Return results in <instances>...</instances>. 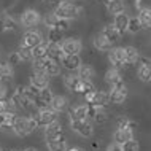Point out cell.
Wrapping results in <instances>:
<instances>
[{
  "instance_id": "cell-12",
  "label": "cell",
  "mask_w": 151,
  "mask_h": 151,
  "mask_svg": "<svg viewBox=\"0 0 151 151\" xmlns=\"http://www.w3.org/2000/svg\"><path fill=\"white\" fill-rule=\"evenodd\" d=\"M138 78L145 83L151 81V60L148 58H140L138 60V68H137Z\"/></svg>"
},
{
  "instance_id": "cell-51",
  "label": "cell",
  "mask_w": 151,
  "mask_h": 151,
  "mask_svg": "<svg viewBox=\"0 0 151 151\" xmlns=\"http://www.w3.org/2000/svg\"><path fill=\"white\" fill-rule=\"evenodd\" d=\"M8 151H21V150H8Z\"/></svg>"
},
{
  "instance_id": "cell-26",
  "label": "cell",
  "mask_w": 151,
  "mask_h": 151,
  "mask_svg": "<svg viewBox=\"0 0 151 151\" xmlns=\"http://www.w3.org/2000/svg\"><path fill=\"white\" fill-rule=\"evenodd\" d=\"M14 65H11L10 62H3V64H0V81H10V80H13V76H14Z\"/></svg>"
},
{
  "instance_id": "cell-36",
  "label": "cell",
  "mask_w": 151,
  "mask_h": 151,
  "mask_svg": "<svg viewBox=\"0 0 151 151\" xmlns=\"http://www.w3.org/2000/svg\"><path fill=\"white\" fill-rule=\"evenodd\" d=\"M16 105L13 104V100L11 99H6V97H2L0 99V113H10L13 111Z\"/></svg>"
},
{
  "instance_id": "cell-45",
  "label": "cell",
  "mask_w": 151,
  "mask_h": 151,
  "mask_svg": "<svg viewBox=\"0 0 151 151\" xmlns=\"http://www.w3.org/2000/svg\"><path fill=\"white\" fill-rule=\"evenodd\" d=\"M105 119H107V118H105V113L102 111V108L99 110V113H97L96 116H94V119L92 121H96V122H99V124H102V122H105Z\"/></svg>"
},
{
  "instance_id": "cell-4",
  "label": "cell",
  "mask_w": 151,
  "mask_h": 151,
  "mask_svg": "<svg viewBox=\"0 0 151 151\" xmlns=\"http://www.w3.org/2000/svg\"><path fill=\"white\" fill-rule=\"evenodd\" d=\"M37 122H38V127H48L50 124H52L54 121H58V113L54 111L51 107H45V108H40L38 113L35 116Z\"/></svg>"
},
{
  "instance_id": "cell-38",
  "label": "cell",
  "mask_w": 151,
  "mask_h": 151,
  "mask_svg": "<svg viewBox=\"0 0 151 151\" xmlns=\"http://www.w3.org/2000/svg\"><path fill=\"white\" fill-rule=\"evenodd\" d=\"M62 34H64V32H60V30L48 29V40H50V42H56V43H62L64 42Z\"/></svg>"
},
{
  "instance_id": "cell-16",
  "label": "cell",
  "mask_w": 151,
  "mask_h": 151,
  "mask_svg": "<svg viewBox=\"0 0 151 151\" xmlns=\"http://www.w3.org/2000/svg\"><path fill=\"white\" fill-rule=\"evenodd\" d=\"M64 84L68 91L72 92H81V84H83V80L80 78L75 73H68V75L64 76Z\"/></svg>"
},
{
  "instance_id": "cell-11",
  "label": "cell",
  "mask_w": 151,
  "mask_h": 151,
  "mask_svg": "<svg viewBox=\"0 0 151 151\" xmlns=\"http://www.w3.org/2000/svg\"><path fill=\"white\" fill-rule=\"evenodd\" d=\"M29 83L37 89H45L50 86V75H46L45 72H34L29 78Z\"/></svg>"
},
{
  "instance_id": "cell-18",
  "label": "cell",
  "mask_w": 151,
  "mask_h": 151,
  "mask_svg": "<svg viewBox=\"0 0 151 151\" xmlns=\"http://www.w3.org/2000/svg\"><path fill=\"white\" fill-rule=\"evenodd\" d=\"M105 81H107V84H108L110 88H115V86H121V84H124L122 75L119 73V70H118L116 67L107 70V73H105Z\"/></svg>"
},
{
  "instance_id": "cell-46",
  "label": "cell",
  "mask_w": 151,
  "mask_h": 151,
  "mask_svg": "<svg viewBox=\"0 0 151 151\" xmlns=\"http://www.w3.org/2000/svg\"><path fill=\"white\" fill-rule=\"evenodd\" d=\"M107 151H124L122 150V145H119V143H111V145H108V148H107Z\"/></svg>"
},
{
  "instance_id": "cell-25",
  "label": "cell",
  "mask_w": 151,
  "mask_h": 151,
  "mask_svg": "<svg viewBox=\"0 0 151 151\" xmlns=\"http://www.w3.org/2000/svg\"><path fill=\"white\" fill-rule=\"evenodd\" d=\"M130 138H134V130H130V129H116L115 135H113V140L119 145H124Z\"/></svg>"
},
{
  "instance_id": "cell-19",
  "label": "cell",
  "mask_w": 151,
  "mask_h": 151,
  "mask_svg": "<svg viewBox=\"0 0 151 151\" xmlns=\"http://www.w3.org/2000/svg\"><path fill=\"white\" fill-rule=\"evenodd\" d=\"M62 135H64V130H62V124H60L59 121H54L52 124L48 126V127H45V138H46V142L59 138Z\"/></svg>"
},
{
  "instance_id": "cell-34",
  "label": "cell",
  "mask_w": 151,
  "mask_h": 151,
  "mask_svg": "<svg viewBox=\"0 0 151 151\" xmlns=\"http://www.w3.org/2000/svg\"><path fill=\"white\" fill-rule=\"evenodd\" d=\"M143 27H142V22L140 19H138V16H132V18H129V26H127V32L130 34H137V32H140Z\"/></svg>"
},
{
  "instance_id": "cell-52",
  "label": "cell",
  "mask_w": 151,
  "mask_h": 151,
  "mask_svg": "<svg viewBox=\"0 0 151 151\" xmlns=\"http://www.w3.org/2000/svg\"><path fill=\"white\" fill-rule=\"evenodd\" d=\"M104 2H105V3H107V2H108V0H104Z\"/></svg>"
},
{
  "instance_id": "cell-6",
  "label": "cell",
  "mask_w": 151,
  "mask_h": 151,
  "mask_svg": "<svg viewBox=\"0 0 151 151\" xmlns=\"http://www.w3.org/2000/svg\"><path fill=\"white\" fill-rule=\"evenodd\" d=\"M11 100H13V104L16 107L21 108V110H27L34 105L30 102V99L27 97V92H26V88L24 86H18L14 89V92L11 94Z\"/></svg>"
},
{
  "instance_id": "cell-29",
  "label": "cell",
  "mask_w": 151,
  "mask_h": 151,
  "mask_svg": "<svg viewBox=\"0 0 151 151\" xmlns=\"http://www.w3.org/2000/svg\"><path fill=\"white\" fill-rule=\"evenodd\" d=\"M50 107L54 110L56 113H60V111H65L68 107V100L65 99L64 96H54V99L51 100V105Z\"/></svg>"
},
{
  "instance_id": "cell-22",
  "label": "cell",
  "mask_w": 151,
  "mask_h": 151,
  "mask_svg": "<svg viewBox=\"0 0 151 151\" xmlns=\"http://www.w3.org/2000/svg\"><path fill=\"white\" fill-rule=\"evenodd\" d=\"M89 104H91V105H96V107H99V108L107 107L108 104H111V100H110V92H105V91H96V92H94L92 100L89 102Z\"/></svg>"
},
{
  "instance_id": "cell-50",
  "label": "cell",
  "mask_w": 151,
  "mask_h": 151,
  "mask_svg": "<svg viewBox=\"0 0 151 151\" xmlns=\"http://www.w3.org/2000/svg\"><path fill=\"white\" fill-rule=\"evenodd\" d=\"M67 151H83V150H80V148H70V150H67Z\"/></svg>"
},
{
  "instance_id": "cell-49",
  "label": "cell",
  "mask_w": 151,
  "mask_h": 151,
  "mask_svg": "<svg viewBox=\"0 0 151 151\" xmlns=\"http://www.w3.org/2000/svg\"><path fill=\"white\" fill-rule=\"evenodd\" d=\"M22 151H40L38 148H34V146H29V148H26V150H22Z\"/></svg>"
},
{
  "instance_id": "cell-8",
  "label": "cell",
  "mask_w": 151,
  "mask_h": 151,
  "mask_svg": "<svg viewBox=\"0 0 151 151\" xmlns=\"http://www.w3.org/2000/svg\"><path fill=\"white\" fill-rule=\"evenodd\" d=\"M108 60H110V64H111L113 67H116V68L127 67L124 48H111V50L108 51Z\"/></svg>"
},
{
  "instance_id": "cell-30",
  "label": "cell",
  "mask_w": 151,
  "mask_h": 151,
  "mask_svg": "<svg viewBox=\"0 0 151 151\" xmlns=\"http://www.w3.org/2000/svg\"><path fill=\"white\" fill-rule=\"evenodd\" d=\"M113 24L116 26V29L121 32V34H124V32H127V26H129V16L121 13V14H116L115 16V21Z\"/></svg>"
},
{
  "instance_id": "cell-20",
  "label": "cell",
  "mask_w": 151,
  "mask_h": 151,
  "mask_svg": "<svg viewBox=\"0 0 151 151\" xmlns=\"http://www.w3.org/2000/svg\"><path fill=\"white\" fill-rule=\"evenodd\" d=\"M48 48V58L52 60H58L60 62V59L64 58V50H62V43H56V42H48L46 43Z\"/></svg>"
},
{
  "instance_id": "cell-48",
  "label": "cell",
  "mask_w": 151,
  "mask_h": 151,
  "mask_svg": "<svg viewBox=\"0 0 151 151\" xmlns=\"http://www.w3.org/2000/svg\"><path fill=\"white\" fill-rule=\"evenodd\" d=\"M42 2H45V3H50V5H58V3H59V0H42Z\"/></svg>"
},
{
  "instance_id": "cell-17",
  "label": "cell",
  "mask_w": 151,
  "mask_h": 151,
  "mask_svg": "<svg viewBox=\"0 0 151 151\" xmlns=\"http://www.w3.org/2000/svg\"><path fill=\"white\" fill-rule=\"evenodd\" d=\"M126 99H127V88H126V84L115 86L110 89V100H111V104H122Z\"/></svg>"
},
{
  "instance_id": "cell-39",
  "label": "cell",
  "mask_w": 151,
  "mask_h": 151,
  "mask_svg": "<svg viewBox=\"0 0 151 151\" xmlns=\"http://www.w3.org/2000/svg\"><path fill=\"white\" fill-rule=\"evenodd\" d=\"M135 126H137L135 121L129 119V118H119V119H118V129H130V130H134Z\"/></svg>"
},
{
  "instance_id": "cell-35",
  "label": "cell",
  "mask_w": 151,
  "mask_h": 151,
  "mask_svg": "<svg viewBox=\"0 0 151 151\" xmlns=\"http://www.w3.org/2000/svg\"><path fill=\"white\" fill-rule=\"evenodd\" d=\"M138 19L143 29H151V11H138Z\"/></svg>"
},
{
  "instance_id": "cell-32",
  "label": "cell",
  "mask_w": 151,
  "mask_h": 151,
  "mask_svg": "<svg viewBox=\"0 0 151 151\" xmlns=\"http://www.w3.org/2000/svg\"><path fill=\"white\" fill-rule=\"evenodd\" d=\"M124 54H126V60H127V65H132L140 60V54H138V50L134 46H126L124 48Z\"/></svg>"
},
{
  "instance_id": "cell-27",
  "label": "cell",
  "mask_w": 151,
  "mask_h": 151,
  "mask_svg": "<svg viewBox=\"0 0 151 151\" xmlns=\"http://www.w3.org/2000/svg\"><path fill=\"white\" fill-rule=\"evenodd\" d=\"M102 34H104L107 38L110 40L111 43H116L118 40H119V37L122 35L119 30L116 29V26L115 24H107V26L104 27V30H102Z\"/></svg>"
},
{
  "instance_id": "cell-9",
  "label": "cell",
  "mask_w": 151,
  "mask_h": 151,
  "mask_svg": "<svg viewBox=\"0 0 151 151\" xmlns=\"http://www.w3.org/2000/svg\"><path fill=\"white\" fill-rule=\"evenodd\" d=\"M43 21H45V24H46L48 29H56V30H60V32H65L68 27H70V21L59 18V16H56L54 13L48 14Z\"/></svg>"
},
{
  "instance_id": "cell-53",
  "label": "cell",
  "mask_w": 151,
  "mask_h": 151,
  "mask_svg": "<svg viewBox=\"0 0 151 151\" xmlns=\"http://www.w3.org/2000/svg\"><path fill=\"white\" fill-rule=\"evenodd\" d=\"M0 151H3V150H2V148H0Z\"/></svg>"
},
{
  "instance_id": "cell-41",
  "label": "cell",
  "mask_w": 151,
  "mask_h": 151,
  "mask_svg": "<svg viewBox=\"0 0 151 151\" xmlns=\"http://www.w3.org/2000/svg\"><path fill=\"white\" fill-rule=\"evenodd\" d=\"M122 150L124 151H138L140 150V145H138V142L135 138H130L129 142H126V143L122 145Z\"/></svg>"
},
{
  "instance_id": "cell-28",
  "label": "cell",
  "mask_w": 151,
  "mask_h": 151,
  "mask_svg": "<svg viewBox=\"0 0 151 151\" xmlns=\"http://www.w3.org/2000/svg\"><path fill=\"white\" fill-rule=\"evenodd\" d=\"M46 146L50 151H67V140H65V137L62 135L59 138L46 142Z\"/></svg>"
},
{
  "instance_id": "cell-2",
  "label": "cell",
  "mask_w": 151,
  "mask_h": 151,
  "mask_svg": "<svg viewBox=\"0 0 151 151\" xmlns=\"http://www.w3.org/2000/svg\"><path fill=\"white\" fill-rule=\"evenodd\" d=\"M80 13H81V6H78L76 3L70 2V0L59 2L58 5H56V10H54L56 16H59V18H62V19H67V21L76 19Z\"/></svg>"
},
{
  "instance_id": "cell-3",
  "label": "cell",
  "mask_w": 151,
  "mask_h": 151,
  "mask_svg": "<svg viewBox=\"0 0 151 151\" xmlns=\"http://www.w3.org/2000/svg\"><path fill=\"white\" fill-rule=\"evenodd\" d=\"M34 72H45L50 76H56L60 73V62L52 60L46 56L42 59H35L34 60Z\"/></svg>"
},
{
  "instance_id": "cell-33",
  "label": "cell",
  "mask_w": 151,
  "mask_h": 151,
  "mask_svg": "<svg viewBox=\"0 0 151 151\" xmlns=\"http://www.w3.org/2000/svg\"><path fill=\"white\" fill-rule=\"evenodd\" d=\"M70 119H89L88 118V104L78 105L70 111Z\"/></svg>"
},
{
  "instance_id": "cell-47",
  "label": "cell",
  "mask_w": 151,
  "mask_h": 151,
  "mask_svg": "<svg viewBox=\"0 0 151 151\" xmlns=\"http://www.w3.org/2000/svg\"><path fill=\"white\" fill-rule=\"evenodd\" d=\"M5 94H6L5 83H3V81H0V99H2V97H5Z\"/></svg>"
},
{
  "instance_id": "cell-43",
  "label": "cell",
  "mask_w": 151,
  "mask_h": 151,
  "mask_svg": "<svg viewBox=\"0 0 151 151\" xmlns=\"http://www.w3.org/2000/svg\"><path fill=\"white\" fill-rule=\"evenodd\" d=\"M91 91H96L92 81H83V84H81V92H80V94H86V92H91Z\"/></svg>"
},
{
  "instance_id": "cell-7",
  "label": "cell",
  "mask_w": 151,
  "mask_h": 151,
  "mask_svg": "<svg viewBox=\"0 0 151 151\" xmlns=\"http://www.w3.org/2000/svg\"><path fill=\"white\" fill-rule=\"evenodd\" d=\"M19 22L22 24L24 27H27V29H32V27H37L40 22H42V16L37 10H26L24 13L21 14V19H19Z\"/></svg>"
},
{
  "instance_id": "cell-44",
  "label": "cell",
  "mask_w": 151,
  "mask_h": 151,
  "mask_svg": "<svg viewBox=\"0 0 151 151\" xmlns=\"http://www.w3.org/2000/svg\"><path fill=\"white\" fill-rule=\"evenodd\" d=\"M21 56H19V52L18 51H14V52H11L10 56H8V62H10L11 65H16V64H19L21 62Z\"/></svg>"
},
{
  "instance_id": "cell-21",
  "label": "cell",
  "mask_w": 151,
  "mask_h": 151,
  "mask_svg": "<svg viewBox=\"0 0 151 151\" xmlns=\"http://www.w3.org/2000/svg\"><path fill=\"white\" fill-rule=\"evenodd\" d=\"M18 27H19V22L16 21L13 16L3 14L0 18V30L2 32H14V30H18Z\"/></svg>"
},
{
  "instance_id": "cell-5",
  "label": "cell",
  "mask_w": 151,
  "mask_h": 151,
  "mask_svg": "<svg viewBox=\"0 0 151 151\" xmlns=\"http://www.w3.org/2000/svg\"><path fill=\"white\" fill-rule=\"evenodd\" d=\"M70 126L80 137L84 138H89L94 132L91 119H70Z\"/></svg>"
},
{
  "instance_id": "cell-1",
  "label": "cell",
  "mask_w": 151,
  "mask_h": 151,
  "mask_svg": "<svg viewBox=\"0 0 151 151\" xmlns=\"http://www.w3.org/2000/svg\"><path fill=\"white\" fill-rule=\"evenodd\" d=\"M37 129H38V122L35 116H16L13 130L18 137H27Z\"/></svg>"
},
{
  "instance_id": "cell-23",
  "label": "cell",
  "mask_w": 151,
  "mask_h": 151,
  "mask_svg": "<svg viewBox=\"0 0 151 151\" xmlns=\"http://www.w3.org/2000/svg\"><path fill=\"white\" fill-rule=\"evenodd\" d=\"M92 43H94V46H96V50H99L102 52H108L110 50H111V42L105 37L104 34H97L96 37H94V40H92Z\"/></svg>"
},
{
  "instance_id": "cell-24",
  "label": "cell",
  "mask_w": 151,
  "mask_h": 151,
  "mask_svg": "<svg viewBox=\"0 0 151 151\" xmlns=\"http://www.w3.org/2000/svg\"><path fill=\"white\" fill-rule=\"evenodd\" d=\"M105 5H107L108 14H111V16L124 13V8H126V5H124V2H122V0H108Z\"/></svg>"
},
{
  "instance_id": "cell-40",
  "label": "cell",
  "mask_w": 151,
  "mask_h": 151,
  "mask_svg": "<svg viewBox=\"0 0 151 151\" xmlns=\"http://www.w3.org/2000/svg\"><path fill=\"white\" fill-rule=\"evenodd\" d=\"M19 56H21L22 60H34V52H32V48H27V46H19Z\"/></svg>"
},
{
  "instance_id": "cell-54",
  "label": "cell",
  "mask_w": 151,
  "mask_h": 151,
  "mask_svg": "<svg viewBox=\"0 0 151 151\" xmlns=\"http://www.w3.org/2000/svg\"><path fill=\"white\" fill-rule=\"evenodd\" d=\"M70 2H73V0H70Z\"/></svg>"
},
{
  "instance_id": "cell-31",
  "label": "cell",
  "mask_w": 151,
  "mask_h": 151,
  "mask_svg": "<svg viewBox=\"0 0 151 151\" xmlns=\"http://www.w3.org/2000/svg\"><path fill=\"white\" fill-rule=\"evenodd\" d=\"M76 75H78L83 81H92V78L96 76V70H94L91 65H81L78 68V73H76Z\"/></svg>"
},
{
  "instance_id": "cell-10",
  "label": "cell",
  "mask_w": 151,
  "mask_h": 151,
  "mask_svg": "<svg viewBox=\"0 0 151 151\" xmlns=\"http://www.w3.org/2000/svg\"><path fill=\"white\" fill-rule=\"evenodd\" d=\"M42 43H43V35L35 29L27 30L26 34L22 35V40H21V45L22 46H27V48H35Z\"/></svg>"
},
{
  "instance_id": "cell-15",
  "label": "cell",
  "mask_w": 151,
  "mask_h": 151,
  "mask_svg": "<svg viewBox=\"0 0 151 151\" xmlns=\"http://www.w3.org/2000/svg\"><path fill=\"white\" fill-rule=\"evenodd\" d=\"M54 99V96H52V91L50 88H45V89H40V94H38V97H37V100H35V107L37 108H45V107H50L51 105V100Z\"/></svg>"
},
{
  "instance_id": "cell-13",
  "label": "cell",
  "mask_w": 151,
  "mask_h": 151,
  "mask_svg": "<svg viewBox=\"0 0 151 151\" xmlns=\"http://www.w3.org/2000/svg\"><path fill=\"white\" fill-rule=\"evenodd\" d=\"M60 65L70 72H78L81 67V59L78 54H64V58L60 59Z\"/></svg>"
},
{
  "instance_id": "cell-14",
  "label": "cell",
  "mask_w": 151,
  "mask_h": 151,
  "mask_svg": "<svg viewBox=\"0 0 151 151\" xmlns=\"http://www.w3.org/2000/svg\"><path fill=\"white\" fill-rule=\"evenodd\" d=\"M62 50H64L65 54H80L81 50H83V45H81V42L78 38L70 37V38H64Z\"/></svg>"
},
{
  "instance_id": "cell-37",
  "label": "cell",
  "mask_w": 151,
  "mask_h": 151,
  "mask_svg": "<svg viewBox=\"0 0 151 151\" xmlns=\"http://www.w3.org/2000/svg\"><path fill=\"white\" fill-rule=\"evenodd\" d=\"M32 52H34V60H35V59L46 58V56H48V48H46V43H42V45H38V46L32 48Z\"/></svg>"
},
{
  "instance_id": "cell-42",
  "label": "cell",
  "mask_w": 151,
  "mask_h": 151,
  "mask_svg": "<svg viewBox=\"0 0 151 151\" xmlns=\"http://www.w3.org/2000/svg\"><path fill=\"white\" fill-rule=\"evenodd\" d=\"M138 11H151V0H135Z\"/></svg>"
}]
</instances>
